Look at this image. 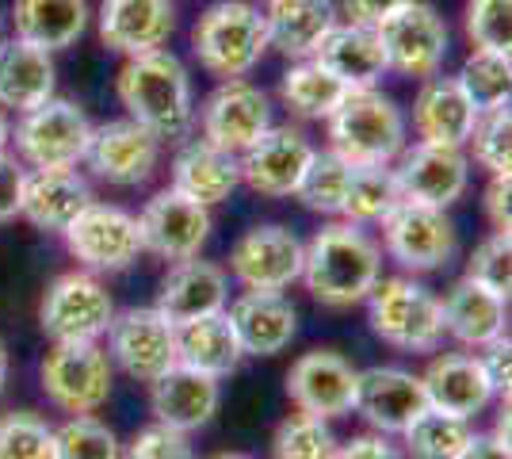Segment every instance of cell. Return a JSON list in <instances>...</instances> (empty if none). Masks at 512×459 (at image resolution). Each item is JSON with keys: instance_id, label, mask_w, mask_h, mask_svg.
Returning <instances> with one entry per match:
<instances>
[{"instance_id": "obj_1", "label": "cell", "mask_w": 512, "mask_h": 459, "mask_svg": "<svg viewBox=\"0 0 512 459\" xmlns=\"http://www.w3.org/2000/svg\"><path fill=\"white\" fill-rule=\"evenodd\" d=\"M302 284L325 306H356L383 280V245L356 222H329L302 245Z\"/></svg>"}, {"instance_id": "obj_2", "label": "cell", "mask_w": 512, "mask_h": 459, "mask_svg": "<svg viewBox=\"0 0 512 459\" xmlns=\"http://www.w3.org/2000/svg\"><path fill=\"white\" fill-rule=\"evenodd\" d=\"M127 119L161 142H180L195 127V92L184 62L172 50H150L123 62L115 77Z\"/></svg>"}, {"instance_id": "obj_3", "label": "cell", "mask_w": 512, "mask_h": 459, "mask_svg": "<svg viewBox=\"0 0 512 459\" xmlns=\"http://www.w3.org/2000/svg\"><path fill=\"white\" fill-rule=\"evenodd\" d=\"M329 150L348 165H394L406 150V115L379 88H356L325 119Z\"/></svg>"}, {"instance_id": "obj_4", "label": "cell", "mask_w": 512, "mask_h": 459, "mask_svg": "<svg viewBox=\"0 0 512 459\" xmlns=\"http://www.w3.org/2000/svg\"><path fill=\"white\" fill-rule=\"evenodd\" d=\"M192 54L199 58V66L222 81L249 77L260 66V58L268 54L260 4L214 0L192 27Z\"/></svg>"}, {"instance_id": "obj_5", "label": "cell", "mask_w": 512, "mask_h": 459, "mask_svg": "<svg viewBox=\"0 0 512 459\" xmlns=\"http://www.w3.org/2000/svg\"><path fill=\"white\" fill-rule=\"evenodd\" d=\"M363 303H367V322L375 329V337H383L394 349L436 352L448 337L444 314H440V295L409 276L379 280Z\"/></svg>"}, {"instance_id": "obj_6", "label": "cell", "mask_w": 512, "mask_h": 459, "mask_svg": "<svg viewBox=\"0 0 512 459\" xmlns=\"http://www.w3.org/2000/svg\"><path fill=\"white\" fill-rule=\"evenodd\" d=\"M92 119L81 104L50 96L12 123V146L27 169H77L85 161Z\"/></svg>"}, {"instance_id": "obj_7", "label": "cell", "mask_w": 512, "mask_h": 459, "mask_svg": "<svg viewBox=\"0 0 512 459\" xmlns=\"http://www.w3.org/2000/svg\"><path fill=\"white\" fill-rule=\"evenodd\" d=\"M43 394L65 414H96L111 398L115 364L100 341H54L43 356Z\"/></svg>"}, {"instance_id": "obj_8", "label": "cell", "mask_w": 512, "mask_h": 459, "mask_svg": "<svg viewBox=\"0 0 512 459\" xmlns=\"http://www.w3.org/2000/svg\"><path fill=\"white\" fill-rule=\"evenodd\" d=\"M379 226L390 261H398L409 272H440L459 253V230L444 207L398 199Z\"/></svg>"}, {"instance_id": "obj_9", "label": "cell", "mask_w": 512, "mask_h": 459, "mask_svg": "<svg viewBox=\"0 0 512 459\" xmlns=\"http://www.w3.org/2000/svg\"><path fill=\"white\" fill-rule=\"evenodd\" d=\"M375 31H379V43H383L386 69H394L402 77L425 81L432 73H440L444 62H448V20L432 4H425V0H409L406 8H398Z\"/></svg>"}, {"instance_id": "obj_10", "label": "cell", "mask_w": 512, "mask_h": 459, "mask_svg": "<svg viewBox=\"0 0 512 459\" xmlns=\"http://www.w3.org/2000/svg\"><path fill=\"white\" fill-rule=\"evenodd\" d=\"M115 318V299L96 272H65L46 287L39 326L50 341H100Z\"/></svg>"}, {"instance_id": "obj_11", "label": "cell", "mask_w": 512, "mask_h": 459, "mask_svg": "<svg viewBox=\"0 0 512 459\" xmlns=\"http://www.w3.org/2000/svg\"><path fill=\"white\" fill-rule=\"evenodd\" d=\"M107 356L138 383H153L176 364V326L157 306L115 310L107 326Z\"/></svg>"}, {"instance_id": "obj_12", "label": "cell", "mask_w": 512, "mask_h": 459, "mask_svg": "<svg viewBox=\"0 0 512 459\" xmlns=\"http://www.w3.org/2000/svg\"><path fill=\"white\" fill-rule=\"evenodd\" d=\"M65 249L85 264L88 272H127L142 257L138 219L115 203H88L77 219L62 230Z\"/></svg>"}, {"instance_id": "obj_13", "label": "cell", "mask_w": 512, "mask_h": 459, "mask_svg": "<svg viewBox=\"0 0 512 459\" xmlns=\"http://www.w3.org/2000/svg\"><path fill=\"white\" fill-rule=\"evenodd\" d=\"M195 119H199L203 142L241 157L260 134L272 127V100L260 85L234 77V81H222L214 88L203 100V108L195 111Z\"/></svg>"}, {"instance_id": "obj_14", "label": "cell", "mask_w": 512, "mask_h": 459, "mask_svg": "<svg viewBox=\"0 0 512 459\" xmlns=\"http://www.w3.org/2000/svg\"><path fill=\"white\" fill-rule=\"evenodd\" d=\"M138 238L142 253H153L161 261H188L199 257V249L211 238V207L180 196L176 188H161L153 199H146L138 215Z\"/></svg>"}, {"instance_id": "obj_15", "label": "cell", "mask_w": 512, "mask_h": 459, "mask_svg": "<svg viewBox=\"0 0 512 459\" xmlns=\"http://www.w3.org/2000/svg\"><path fill=\"white\" fill-rule=\"evenodd\" d=\"M310 157H314V142L306 138V131L272 123L249 150L237 157V173H241V184L256 196L287 199L295 196Z\"/></svg>"}, {"instance_id": "obj_16", "label": "cell", "mask_w": 512, "mask_h": 459, "mask_svg": "<svg viewBox=\"0 0 512 459\" xmlns=\"http://www.w3.org/2000/svg\"><path fill=\"white\" fill-rule=\"evenodd\" d=\"M394 180L402 199L444 207L459 203L470 184V157L455 146H432V142H413L394 157Z\"/></svg>"}, {"instance_id": "obj_17", "label": "cell", "mask_w": 512, "mask_h": 459, "mask_svg": "<svg viewBox=\"0 0 512 459\" xmlns=\"http://www.w3.org/2000/svg\"><path fill=\"white\" fill-rule=\"evenodd\" d=\"M230 272L245 291H287L302 276V241L287 226H253L230 249Z\"/></svg>"}, {"instance_id": "obj_18", "label": "cell", "mask_w": 512, "mask_h": 459, "mask_svg": "<svg viewBox=\"0 0 512 459\" xmlns=\"http://www.w3.org/2000/svg\"><path fill=\"white\" fill-rule=\"evenodd\" d=\"M161 138H153L146 127H138L134 119H111L92 127L85 150V165L92 173L107 180V184H119V188H138L157 173V161H161Z\"/></svg>"}, {"instance_id": "obj_19", "label": "cell", "mask_w": 512, "mask_h": 459, "mask_svg": "<svg viewBox=\"0 0 512 459\" xmlns=\"http://www.w3.org/2000/svg\"><path fill=\"white\" fill-rule=\"evenodd\" d=\"M356 368L344 360L341 352L314 349L299 356L287 372V398L299 406V414L333 417L352 414V398H356Z\"/></svg>"}, {"instance_id": "obj_20", "label": "cell", "mask_w": 512, "mask_h": 459, "mask_svg": "<svg viewBox=\"0 0 512 459\" xmlns=\"http://www.w3.org/2000/svg\"><path fill=\"white\" fill-rule=\"evenodd\" d=\"M352 410L383 437H402L413 417L428 410L421 375L406 368H367L356 375Z\"/></svg>"}, {"instance_id": "obj_21", "label": "cell", "mask_w": 512, "mask_h": 459, "mask_svg": "<svg viewBox=\"0 0 512 459\" xmlns=\"http://www.w3.org/2000/svg\"><path fill=\"white\" fill-rule=\"evenodd\" d=\"M96 31H100V43L123 58L165 50L176 31V4L172 0H100Z\"/></svg>"}, {"instance_id": "obj_22", "label": "cell", "mask_w": 512, "mask_h": 459, "mask_svg": "<svg viewBox=\"0 0 512 459\" xmlns=\"http://www.w3.org/2000/svg\"><path fill=\"white\" fill-rule=\"evenodd\" d=\"M218 402H222L218 379L184 368V364H172L169 372L150 383V410L157 425H169L176 433H195V429L211 425Z\"/></svg>"}, {"instance_id": "obj_23", "label": "cell", "mask_w": 512, "mask_h": 459, "mask_svg": "<svg viewBox=\"0 0 512 459\" xmlns=\"http://www.w3.org/2000/svg\"><path fill=\"white\" fill-rule=\"evenodd\" d=\"M425 387V402L432 410L451 417H478L493 402V387L486 379V368L478 360V352H444L428 364V372L421 375Z\"/></svg>"}, {"instance_id": "obj_24", "label": "cell", "mask_w": 512, "mask_h": 459, "mask_svg": "<svg viewBox=\"0 0 512 459\" xmlns=\"http://www.w3.org/2000/svg\"><path fill=\"white\" fill-rule=\"evenodd\" d=\"M474 123H478V111H474V104L467 100V92L459 88L455 77L432 73V77L421 81L417 96H413V131H417V142L467 150Z\"/></svg>"}, {"instance_id": "obj_25", "label": "cell", "mask_w": 512, "mask_h": 459, "mask_svg": "<svg viewBox=\"0 0 512 459\" xmlns=\"http://www.w3.org/2000/svg\"><path fill=\"white\" fill-rule=\"evenodd\" d=\"M226 303H230L226 268L214 261H199V257L172 264L165 284L157 291V310L169 318L172 326L218 314V310H226Z\"/></svg>"}, {"instance_id": "obj_26", "label": "cell", "mask_w": 512, "mask_h": 459, "mask_svg": "<svg viewBox=\"0 0 512 459\" xmlns=\"http://www.w3.org/2000/svg\"><path fill=\"white\" fill-rule=\"evenodd\" d=\"M226 314L245 356H276L299 333V310L283 291H245Z\"/></svg>"}, {"instance_id": "obj_27", "label": "cell", "mask_w": 512, "mask_h": 459, "mask_svg": "<svg viewBox=\"0 0 512 459\" xmlns=\"http://www.w3.org/2000/svg\"><path fill=\"white\" fill-rule=\"evenodd\" d=\"M260 12H264L268 50L283 54L287 62L314 58L321 39L341 20L333 0H268Z\"/></svg>"}, {"instance_id": "obj_28", "label": "cell", "mask_w": 512, "mask_h": 459, "mask_svg": "<svg viewBox=\"0 0 512 459\" xmlns=\"http://www.w3.org/2000/svg\"><path fill=\"white\" fill-rule=\"evenodd\" d=\"M440 314H444V333L470 352L486 349L490 341L505 337V329H509V299L493 295L467 276L444 291Z\"/></svg>"}, {"instance_id": "obj_29", "label": "cell", "mask_w": 512, "mask_h": 459, "mask_svg": "<svg viewBox=\"0 0 512 459\" xmlns=\"http://www.w3.org/2000/svg\"><path fill=\"white\" fill-rule=\"evenodd\" d=\"M92 203V188L77 169H27L23 176L20 219H27L35 230L62 234Z\"/></svg>"}, {"instance_id": "obj_30", "label": "cell", "mask_w": 512, "mask_h": 459, "mask_svg": "<svg viewBox=\"0 0 512 459\" xmlns=\"http://www.w3.org/2000/svg\"><path fill=\"white\" fill-rule=\"evenodd\" d=\"M314 62L321 69H329L348 92L356 88H379L386 69V54L379 43V31L375 27H363V23L337 20V27L321 39V46L314 50Z\"/></svg>"}, {"instance_id": "obj_31", "label": "cell", "mask_w": 512, "mask_h": 459, "mask_svg": "<svg viewBox=\"0 0 512 459\" xmlns=\"http://www.w3.org/2000/svg\"><path fill=\"white\" fill-rule=\"evenodd\" d=\"M58 88V66L54 54L43 46H31L23 39H8L0 43V108H8L12 115L39 108L54 96Z\"/></svg>"}, {"instance_id": "obj_32", "label": "cell", "mask_w": 512, "mask_h": 459, "mask_svg": "<svg viewBox=\"0 0 512 459\" xmlns=\"http://www.w3.org/2000/svg\"><path fill=\"white\" fill-rule=\"evenodd\" d=\"M12 35L50 54L77 46L88 31V0H12Z\"/></svg>"}, {"instance_id": "obj_33", "label": "cell", "mask_w": 512, "mask_h": 459, "mask_svg": "<svg viewBox=\"0 0 512 459\" xmlns=\"http://www.w3.org/2000/svg\"><path fill=\"white\" fill-rule=\"evenodd\" d=\"M241 173H237V157L218 150L211 142H188L172 161V184L180 196L195 199L203 207H218L237 192Z\"/></svg>"}, {"instance_id": "obj_34", "label": "cell", "mask_w": 512, "mask_h": 459, "mask_svg": "<svg viewBox=\"0 0 512 459\" xmlns=\"http://www.w3.org/2000/svg\"><path fill=\"white\" fill-rule=\"evenodd\" d=\"M241 356L245 352H241V341H237L234 322L226 310L176 326V364H184V368L222 379V375L237 372Z\"/></svg>"}, {"instance_id": "obj_35", "label": "cell", "mask_w": 512, "mask_h": 459, "mask_svg": "<svg viewBox=\"0 0 512 459\" xmlns=\"http://www.w3.org/2000/svg\"><path fill=\"white\" fill-rule=\"evenodd\" d=\"M344 96H348V88L329 69H321L314 58L291 62L287 73L279 77V104L291 111V115H299V119H318V123H325L333 111L341 108Z\"/></svg>"}, {"instance_id": "obj_36", "label": "cell", "mask_w": 512, "mask_h": 459, "mask_svg": "<svg viewBox=\"0 0 512 459\" xmlns=\"http://www.w3.org/2000/svg\"><path fill=\"white\" fill-rule=\"evenodd\" d=\"M398 199H402V192H398V180H394V165H352L341 219L356 222V226L383 222Z\"/></svg>"}, {"instance_id": "obj_37", "label": "cell", "mask_w": 512, "mask_h": 459, "mask_svg": "<svg viewBox=\"0 0 512 459\" xmlns=\"http://www.w3.org/2000/svg\"><path fill=\"white\" fill-rule=\"evenodd\" d=\"M455 81L467 92V100L478 115L505 108L512 92V58L505 50H470L463 69L455 73Z\"/></svg>"}, {"instance_id": "obj_38", "label": "cell", "mask_w": 512, "mask_h": 459, "mask_svg": "<svg viewBox=\"0 0 512 459\" xmlns=\"http://www.w3.org/2000/svg\"><path fill=\"white\" fill-rule=\"evenodd\" d=\"M470 433H474L470 421L440 414V410L428 406L409 421L402 440H406V452L413 459H455L459 448L470 440Z\"/></svg>"}, {"instance_id": "obj_39", "label": "cell", "mask_w": 512, "mask_h": 459, "mask_svg": "<svg viewBox=\"0 0 512 459\" xmlns=\"http://www.w3.org/2000/svg\"><path fill=\"white\" fill-rule=\"evenodd\" d=\"M348 176H352V165L341 161L333 150H314L306 173H302L299 188H295V199H299L306 211L314 215H341L344 192H348Z\"/></svg>"}, {"instance_id": "obj_40", "label": "cell", "mask_w": 512, "mask_h": 459, "mask_svg": "<svg viewBox=\"0 0 512 459\" xmlns=\"http://www.w3.org/2000/svg\"><path fill=\"white\" fill-rule=\"evenodd\" d=\"M341 440L329 421L310 414H291L272 437V459H337Z\"/></svg>"}, {"instance_id": "obj_41", "label": "cell", "mask_w": 512, "mask_h": 459, "mask_svg": "<svg viewBox=\"0 0 512 459\" xmlns=\"http://www.w3.org/2000/svg\"><path fill=\"white\" fill-rule=\"evenodd\" d=\"M119 437L107 429L100 417L73 414L65 425L54 429V459H119Z\"/></svg>"}, {"instance_id": "obj_42", "label": "cell", "mask_w": 512, "mask_h": 459, "mask_svg": "<svg viewBox=\"0 0 512 459\" xmlns=\"http://www.w3.org/2000/svg\"><path fill=\"white\" fill-rule=\"evenodd\" d=\"M470 153L474 161L486 169L490 176H501L512 169V111L505 108L482 111L474 131H470Z\"/></svg>"}, {"instance_id": "obj_43", "label": "cell", "mask_w": 512, "mask_h": 459, "mask_svg": "<svg viewBox=\"0 0 512 459\" xmlns=\"http://www.w3.org/2000/svg\"><path fill=\"white\" fill-rule=\"evenodd\" d=\"M0 459H54V425L31 410L0 417Z\"/></svg>"}, {"instance_id": "obj_44", "label": "cell", "mask_w": 512, "mask_h": 459, "mask_svg": "<svg viewBox=\"0 0 512 459\" xmlns=\"http://www.w3.org/2000/svg\"><path fill=\"white\" fill-rule=\"evenodd\" d=\"M463 31L474 50H505L512 46V0H467Z\"/></svg>"}, {"instance_id": "obj_45", "label": "cell", "mask_w": 512, "mask_h": 459, "mask_svg": "<svg viewBox=\"0 0 512 459\" xmlns=\"http://www.w3.org/2000/svg\"><path fill=\"white\" fill-rule=\"evenodd\" d=\"M467 280L482 284L486 291L509 299L512 291V234L509 230H493L467 261Z\"/></svg>"}, {"instance_id": "obj_46", "label": "cell", "mask_w": 512, "mask_h": 459, "mask_svg": "<svg viewBox=\"0 0 512 459\" xmlns=\"http://www.w3.org/2000/svg\"><path fill=\"white\" fill-rule=\"evenodd\" d=\"M119 459H195L188 433H176L169 425H150L134 433Z\"/></svg>"}, {"instance_id": "obj_47", "label": "cell", "mask_w": 512, "mask_h": 459, "mask_svg": "<svg viewBox=\"0 0 512 459\" xmlns=\"http://www.w3.org/2000/svg\"><path fill=\"white\" fill-rule=\"evenodd\" d=\"M23 176H27V165H23L20 157H12L8 150L0 153V226L20 219Z\"/></svg>"}, {"instance_id": "obj_48", "label": "cell", "mask_w": 512, "mask_h": 459, "mask_svg": "<svg viewBox=\"0 0 512 459\" xmlns=\"http://www.w3.org/2000/svg\"><path fill=\"white\" fill-rule=\"evenodd\" d=\"M478 360H482V368H486V379H490L493 394H501V398L509 402V387H512V341H509V333H505V337H497V341H490L486 349H478Z\"/></svg>"}, {"instance_id": "obj_49", "label": "cell", "mask_w": 512, "mask_h": 459, "mask_svg": "<svg viewBox=\"0 0 512 459\" xmlns=\"http://www.w3.org/2000/svg\"><path fill=\"white\" fill-rule=\"evenodd\" d=\"M409 0H341V12L348 23H363V27H379L383 20H390L398 8H406Z\"/></svg>"}, {"instance_id": "obj_50", "label": "cell", "mask_w": 512, "mask_h": 459, "mask_svg": "<svg viewBox=\"0 0 512 459\" xmlns=\"http://www.w3.org/2000/svg\"><path fill=\"white\" fill-rule=\"evenodd\" d=\"M486 219L493 230H512V180L509 173L490 176V188H486Z\"/></svg>"}, {"instance_id": "obj_51", "label": "cell", "mask_w": 512, "mask_h": 459, "mask_svg": "<svg viewBox=\"0 0 512 459\" xmlns=\"http://www.w3.org/2000/svg\"><path fill=\"white\" fill-rule=\"evenodd\" d=\"M337 459H406V456L383 433H363V437H352L348 444H341Z\"/></svg>"}, {"instance_id": "obj_52", "label": "cell", "mask_w": 512, "mask_h": 459, "mask_svg": "<svg viewBox=\"0 0 512 459\" xmlns=\"http://www.w3.org/2000/svg\"><path fill=\"white\" fill-rule=\"evenodd\" d=\"M455 459H512L509 440L493 437V433H470V440L459 448Z\"/></svg>"}, {"instance_id": "obj_53", "label": "cell", "mask_w": 512, "mask_h": 459, "mask_svg": "<svg viewBox=\"0 0 512 459\" xmlns=\"http://www.w3.org/2000/svg\"><path fill=\"white\" fill-rule=\"evenodd\" d=\"M12 146V111L0 108V153Z\"/></svg>"}, {"instance_id": "obj_54", "label": "cell", "mask_w": 512, "mask_h": 459, "mask_svg": "<svg viewBox=\"0 0 512 459\" xmlns=\"http://www.w3.org/2000/svg\"><path fill=\"white\" fill-rule=\"evenodd\" d=\"M8 391V349H4V341H0V398Z\"/></svg>"}, {"instance_id": "obj_55", "label": "cell", "mask_w": 512, "mask_h": 459, "mask_svg": "<svg viewBox=\"0 0 512 459\" xmlns=\"http://www.w3.org/2000/svg\"><path fill=\"white\" fill-rule=\"evenodd\" d=\"M214 459H253V456H241V452H226V456H214Z\"/></svg>"}, {"instance_id": "obj_56", "label": "cell", "mask_w": 512, "mask_h": 459, "mask_svg": "<svg viewBox=\"0 0 512 459\" xmlns=\"http://www.w3.org/2000/svg\"><path fill=\"white\" fill-rule=\"evenodd\" d=\"M0 43H4V12H0Z\"/></svg>"}, {"instance_id": "obj_57", "label": "cell", "mask_w": 512, "mask_h": 459, "mask_svg": "<svg viewBox=\"0 0 512 459\" xmlns=\"http://www.w3.org/2000/svg\"><path fill=\"white\" fill-rule=\"evenodd\" d=\"M264 4H268V0H264Z\"/></svg>"}]
</instances>
